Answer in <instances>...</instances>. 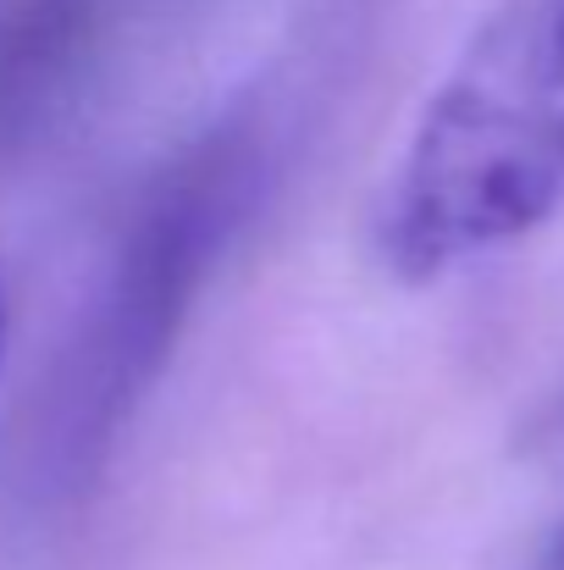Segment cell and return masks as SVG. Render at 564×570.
Here are the masks:
<instances>
[{
	"instance_id": "cell-1",
	"label": "cell",
	"mask_w": 564,
	"mask_h": 570,
	"mask_svg": "<svg viewBox=\"0 0 564 570\" xmlns=\"http://www.w3.org/2000/svg\"><path fill=\"white\" fill-rule=\"evenodd\" d=\"M564 205V0H498L426 95L372 244L398 283L476 266Z\"/></svg>"
},
{
	"instance_id": "cell-2",
	"label": "cell",
	"mask_w": 564,
	"mask_h": 570,
	"mask_svg": "<svg viewBox=\"0 0 564 570\" xmlns=\"http://www.w3.org/2000/svg\"><path fill=\"white\" fill-rule=\"evenodd\" d=\"M266 178V128L255 111H227L150 178L139 194L78 355L56 404V460L67 476L89 471L167 372L194 299L238 238Z\"/></svg>"
},
{
	"instance_id": "cell-3",
	"label": "cell",
	"mask_w": 564,
	"mask_h": 570,
	"mask_svg": "<svg viewBox=\"0 0 564 570\" xmlns=\"http://www.w3.org/2000/svg\"><path fill=\"white\" fill-rule=\"evenodd\" d=\"M89 28V0H0V145L67 78Z\"/></svg>"
},
{
	"instance_id": "cell-4",
	"label": "cell",
	"mask_w": 564,
	"mask_h": 570,
	"mask_svg": "<svg viewBox=\"0 0 564 570\" xmlns=\"http://www.w3.org/2000/svg\"><path fill=\"white\" fill-rule=\"evenodd\" d=\"M6 355H11V294H6V277H0V377H6Z\"/></svg>"
},
{
	"instance_id": "cell-5",
	"label": "cell",
	"mask_w": 564,
	"mask_h": 570,
	"mask_svg": "<svg viewBox=\"0 0 564 570\" xmlns=\"http://www.w3.org/2000/svg\"><path fill=\"white\" fill-rule=\"evenodd\" d=\"M532 570H564V527H560V532H554V543L543 549V560H537V566H532Z\"/></svg>"
}]
</instances>
